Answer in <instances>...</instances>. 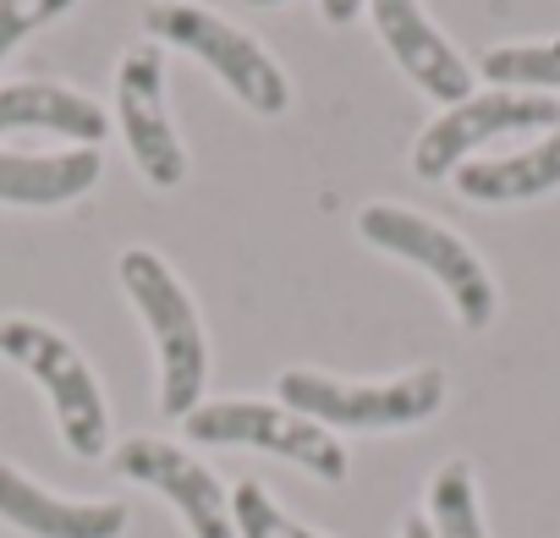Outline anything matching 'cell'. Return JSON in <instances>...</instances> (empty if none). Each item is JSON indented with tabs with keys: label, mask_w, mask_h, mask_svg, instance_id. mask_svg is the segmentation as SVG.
<instances>
[{
	"label": "cell",
	"mask_w": 560,
	"mask_h": 538,
	"mask_svg": "<svg viewBox=\"0 0 560 538\" xmlns=\"http://www.w3.org/2000/svg\"><path fill=\"white\" fill-rule=\"evenodd\" d=\"M116 281L138 308V319L149 325L160 358V412L187 418L192 407H203V385H209V341L192 292L176 281V269L154 247H127L116 258Z\"/></svg>",
	"instance_id": "cell-1"
},
{
	"label": "cell",
	"mask_w": 560,
	"mask_h": 538,
	"mask_svg": "<svg viewBox=\"0 0 560 538\" xmlns=\"http://www.w3.org/2000/svg\"><path fill=\"white\" fill-rule=\"evenodd\" d=\"M275 401L314 418L319 429H418L445 407V374L440 369H412L396 379H336L319 369H287L275 379Z\"/></svg>",
	"instance_id": "cell-2"
},
{
	"label": "cell",
	"mask_w": 560,
	"mask_h": 538,
	"mask_svg": "<svg viewBox=\"0 0 560 538\" xmlns=\"http://www.w3.org/2000/svg\"><path fill=\"white\" fill-rule=\"evenodd\" d=\"M0 358L18 363L50 401L56 412V429L67 440L72 456L83 461H100L110 451V407H105V390L89 369V358L61 336L50 330L45 319H28V314H12L0 319Z\"/></svg>",
	"instance_id": "cell-3"
},
{
	"label": "cell",
	"mask_w": 560,
	"mask_h": 538,
	"mask_svg": "<svg viewBox=\"0 0 560 538\" xmlns=\"http://www.w3.org/2000/svg\"><path fill=\"white\" fill-rule=\"evenodd\" d=\"M143 28L154 34V45H176L182 56L203 61L247 110L287 116L292 83H287V72H280V61L253 34L225 23L220 12L198 7V0H149V7H143Z\"/></svg>",
	"instance_id": "cell-4"
},
{
	"label": "cell",
	"mask_w": 560,
	"mask_h": 538,
	"mask_svg": "<svg viewBox=\"0 0 560 538\" xmlns=\"http://www.w3.org/2000/svg\"><path fill=\"white\" fill-rule=\"evenodd\" d=\"M358 231H363L369 247L418 264L423 276L451 297L462 330H489L494 325V308H500L494 276H489V264L451 225H440V220H429L418 209H401V203H369L358 214Z\"/></svg>",
	"instance_id": "cell-5"
},
{
	"label": "cell",
	"mask_w": 560,
	"mask_h": 538,
	"mask_svg": "<svg viewBox=\"0 0 560 538\" xmlns=\"http://www.w3.org/2000/svg\"><path fill=\"white\" fill-rule=\"evenodd\" d=\"M192 445H236V451H269L280 461H298L325 483H347L352 456L347 445L319 429L314 418L280 407V401H253V396H231V401H203L182 418Z\"/></svg>",
	"instance_id": "cell-6"
},
{
	"label": "cell",
	"mask_w": 560,
	"mask_h": 538,
	"mask_svg": "<svg viewBox=\"0 0 560 538\" xmlns=\"http://www.w3.org/2000/svg\"><path fill=\"white\" fill-rule=\"evenodd\" d=\"M560 127V105L555 94H522V89H489V94H467L462 105H445L418 149H412V171L423 182L456 176V165H467L472 149L494 143V138H516V132H555Z\"/></svg>",
	"instance_id": "cell-7"
},
{
	"label": "cell",
	"mask_w": 560,
	"mask_h": 538,
	"mask_svg": "<svg viewBox=\"0 0 560 538\" xmlns=\"http://www.w3.org/2000/svg\"><path fill=\"white\" fill-rule=\"evenodd\" d=\"M116 127L127 138L132 165L149 176V187L171 192L187 182V149L165 105V50L154 39L132 45L116 67Z\"/></svg>",
	"instance_id": "cell-8"
},
{
	"label": "cell",
	"mask_w": 560,
	"mask_h": 538,
	"mask_svg": "<svg viewBox=\"0 0 560 538\" xmlns=\"http://www.w3.org/2000/svg\"><path fill=\"white\" fill-rule=\"evenodd\" d=\"M110 467L143 489H154L165 505H176L182 527L192 538H236V522H231V489H220V478L187 456L182 445L171 440H154V434H132L110 451Z\"/></svg>",
	"instance_id": "cell-9"
},
{
	"label": "cell",
	"mask_w": 560,
	"mask_h": 538,
	"mask_svg": "<svg viewBox=\"0 0 560 538\" xmlns=\"http://www.w3.org/2000/svg\"><path fill=\"white\" fill-rule=\"evenodd\" d=\"M369 17L380 45L390 50V61L412 78V89H423L440 110L462 105L478 83V67H467V56L429 23L423 0H369Z\"/></svg>",
	"instance_id": "cell-10"
},
{
	"label": "cell",
	"mask_w": 560,
	"mask_h": 538,
	"mask_svg": "<svg viewBox=\"0 0 560 538\" xmlns=\"http://www.w3.org/2000/svg\"><path fill=\"white\" fill-rule=\"evenodd\" d=\"M0 522H12L28 538H121L132 516L121 500H67L12 461H0Z\"/></svg>",
	"instance_id": "cell-11"
},
{
	"label": "cell",
	"mask_w": 560,
	"mask_h": 538,
	"mask_svg": "<svg viewBox=\"0 0 560 538\" xmlns=\"http://www.w3.org/2000/svg\"><path fill=\"white\" fill-rule=\"evenodd\" d=\"M7 132H50L67 138L72 149H100L110 138V116L105 105H94L89 94L67 89V83H7L0 89V138Z\"/></svg>",
	"instance_id": "cell-12"
},
{
	"label": "cell",
	"mask_w": 560,
	"mask_h": 538,
	"mask_svg": "<svg viewBox=\"0 0 560 538\" xmlns=\"http://www.w3.org/2000/svg\"><path fill=\"white\" fill-rule=\"evenodd\" d=\"M105 171L100 149H56V154H34V149H0V203L18 209H56L83 198Z\"/></svg>",
	"instance_id": "cell-13"
},
{
	"label": "cell",
	"mask_w": 560,
	"mask_h": 538,
	"mask_svg": "<svg viewBox=\"0 0 560 538\" xmlns=\"http://www.w3.org/2000/svg\"><path fill=\"white\" fill-rule=\"evenodd\" d=\"M560 187V127L516 154H489L456 165V192L472 203H527Z\"/></svg>",
	"instance_id": "cell-14"
},
{
	"label": "cell",
	"mask_w": 560,
	"mask_h": 538,
	"mask_svg": "<svg viewBox=\"0 0 560 538\" xmlns=\"http://www.w3.org/2000/svg\"><path fill=\"white\" fill-rule=\"evenodd\" d=\"M429 527H434V538H489L483 511H478V483L462 456L429 478Z\"/></svg>",
	"instance_id": "cell-15"
},
{
	"label": "cell",
	"mask_w": 560,
	"mask_h": 538,
	"mask_svg": "<svg viewBox=\"0 0 560 538\" xmlns=\"http://www.w3.org/2000/svg\"><path fill=\"white\" fill-rule=\"evenodd\" d=\"M478 72L494 89L555 94L560 89V39H544V45H494V50H483Z\"/></svg>",
	"instance_id": "cell-16"
},
{
	"label": "cell",
	"mask_w": 560,
	"mask_h": 538,
	"mask_svg": "<svg viewBox=\"0 0 560 538\" xmlns=\"http://www.w3.org/2000/svg\"><path fill=\"white\" fill-rule=\"evenodd\" d=\"M231 522H236V538H325V533H314L298 516L280 511L258 478H242L231 489Z\"/></svg>",
	"instance_id": "cell-17"
},
{
	"label": "cell",
	"mask_w": 560,
	"mask_h": 538,
	"mask_svg": "<svg viewBox=\"0 0 560 538\" xmlns=\"http://www.w3.org/2000/svg\"><path fill=\"white\" fill-rule=\"evenodd\" d=\"M78 0H0V61H7L23 39H34L39 28H50L56 17H67Z\"/></svg>",
	"instance_id": "cell-18"
},
{
	"label": "cell",
	"mask_w": 560,
	"mask_h": 538,
	"mask_svg": "<svg viewBox=\"0 0 560 538\" xmlns=\"http://www.w3.org/2000/svg\"><path fill=\"white\" fill-rule=\"evenodd\" d=\"M363 7H369V0H319L325 23H352V17H358Z\"/></svg>",
	"instance_id": "cell-19"
},
{
	"label": "cell",
	"mask_w": 560,
	"mask_h": 538,
	"mask_svg": "<svg viewBox=\"0 0 560 538\" xmlns=\"http://www.w3.org/2000/svg\"><path fill=\"white\" fill-rule=\"evenodd\" d=\"M401 538H434V527H429V516H407V527H401Z\"/></svg>",
	"instance_id": "cell-20"
},
{
	"label": "cell",
	"mask_w": 560,
	"mask_h": 538,
	"mask_svg": "<svg viewBox=\"0 0 560 538\" xmlns=\"http://www.w3.org/2000/svg\"><path fill=\"white\" fill-rule=\"evenodd\" d=\"M242 7H287V0H242Z\"/></svg>",
	"instance_id": "cell-21"
}]
</instances>
